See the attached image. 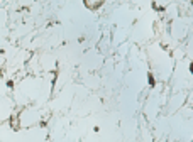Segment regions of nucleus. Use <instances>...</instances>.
<instances>
[{
    "label": "nucleus",
    "instance_id": "obj_3",
    "mask_svg": "<svg viewBox=\"0 0 193 142\" xmlns=\"http://www.w3.org/2000/svg\"><path fill=\"white\" fill-rule=\"evenodd\" d=\"M190 71H192V73H193V63H192V64H190Z\"/></svg>",
    "mask_w": 193,
    "mask_h": 142
},
{
    "label": "nucleus",
    "instance_id": "obj_1",
    "mask_svg": "<svg viewBox=\"0 0 193 142\" xmlns=\"http://www.w3.org/2000/svg\"><path fill=\"white\" fill-rule=\"evenodd\" d=\"M83 2H85V7L90 10H96L105 3V0H83Z\"/></svg>",
    "mask_w": 193,
    "mask_h": 142
},
{
    "label": "nucleus",
    "instance_id": "obj_2",
    "mask_svg": "<svg viewBox=\"0 0 193 142\" xmlns=\"http://www.w3.org/2000/svg\"><path fill=\"white\" fill-rule=\"evenodd\" d=\"M147 81H149V85H151V86H154V76H153V74H151V73H149V74H147Z\"/></svg>",
    "mask_w": 193,
    "mask_h": 142
}]
</instances>
